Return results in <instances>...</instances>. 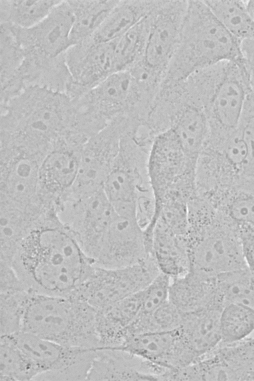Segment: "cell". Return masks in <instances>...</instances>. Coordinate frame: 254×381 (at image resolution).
<instances>
[{
	"label": "cell",
	"instance_id": "cell-1",
	"mask_svg": "<svg viewBox=\"0 0 254 381\" xmlns=\"http://www.w3.org/2000/svg\"><path fill=\"white\" fill-rule=\"evenodd\" d=\"M11 265L30 293L69 297L94 264L55 211L41 218L22 241Z\"/></svg>",
	"mask_w": 254,
	"mask_h": 381
},
{
	"label": "cell",
	"instance_id": "cell-2",
	"mask_svg": "<svg viewBox=\"0 0 254 381\" xmlns=\"http://www.w3.org/2000/svg\"><path fill=\"white\" fill-rule=\"evenodd\" d=\"M1 135L9 144L42 157L71 128V99L64 92L31 86L1 105Z\"/></svg>",
	"mask_w": 254,
	"mask_h": 381
},
{
	"label": "cell",
	"instance_id": "cell-3",
	"mask_svg": "<svg viewBox=\"0 0 254 381\" xmlns=\"http://www.w3.org/2000/svg\"><path fill=\"white\" fill-rule=\"evenodd\" d=\"M243 60L241 43L216 18L204 0H188L180 43L162 84L184 81L225 62Z\"/></svg>",
	"mask_w": 254,
	"mask_h": 381
},
{
	"label": "cell",
	"instance_id": "cell-4",
	"mask_svg": "<svg viewBox=\"0 0 254 381\" xmlns=\"http://www.w3.org/2000/svg\"><path fill=\"white\" fill-rule=\"evenodd\" d=\"M188 221L189 271L212 278L247 268L235 225L209 202L191 200Z\"/></svg>",
	"mask_w": 254,
	"mask_h": 381
},
{
	"label": "cell",
	"instance_id": "cell-5",
	"mask_svg": "<svg viewBox=\"0 0 254 381\" xmlns=\"http://www.w3.org/2000/svg\"><path fill=\"white\" fill-rule=\"evenodd\" d=\"M21 331L67 346H99L95 311L86 301L74 296L29 292Z\"/></svg>",
	"mask_w": 254,
	"mask_h": 381
},
{
	"label": "cell",
	"instance_id": "cell-6",
	"mask_svg": "<svg viewBox=\"0 0 254 381\" xmlns=\"http://www.w3.org/2000/svg\"><path fill=\"white\" fill-rule=\"evenodd\" d=\"M208 119V139H224L238 127L245 102L252 91L244 60L225 62L193 75Z\"/></svg>",
	"mask_w": 254,
	"mask_h": 381
},
{
	"label": "cell",
	"instance_id": "cell-7",
	"mask_svg": "<svg viewBox=\"0 0 254 381\" xmlns=\"http://www.w3.org/2000/svg\"><path fill=\"white\" fill-rule=\"evenodd\" d=\"M12 335L33 367L34 381L87 380L95 348L67 346L26 332Z\"/></svg>",
	"mask_w": 254,
	"mask_h": 381
},
{
	"label": "cell",
	"instance_id": "cell-8",
	"mask_svg": "<svg viewBox=\"0 0 254 381\" xmlns=\"http://www.w3.org/2000/svg\"><path fill=\"white\" fill-rule=\"evenodd\" d=\"M160 273L151 255L122 268L94 265L73 296L86 301L95 312H99L143 289Z\"/></svg>",
	"mask_w": 254,
	"mask_h": 381
},
{
	"label": "cell",
	"instance_id": "cell-9",
	"mask_svg": "<svg viewBox=\"0 0 254 381\" xmlns=\"http://www.w3.org/2000/svg\"><path fill=\"white\" fill-rule=\"evenodd\" d=\"M0 205L39 218L48 211L39 195L43 158L19 148L1 147Z\"/></svg>",
	"mask_w": 254,
	"mask_h": 381
},
{
	"label": "cell",
	"instance_id": "cell-10",
	"mask_svg": "<svg viewBox=\"0 0 254 381\" xmlns=\"http://www.w3.org/2000/svg\"><path fill=\"white\" fill-rule=\"evenodd\" d=\"M197 162L185 152L171 129L155 136L147 163L155 202L168 192L195 189Z\"/></svg>",
	"mask_w": 254,
	"mask_h": 381
},
{
	"label": "cell",
	"instance_id": "cell-11",
	"mask_svg": "<svg viewBox=\"0 0 254 381\" xmlns=\"http://www.w3.org/2000/svg\"><path fill=\"white\" fill-rule=\"evenodd\" d=\"M117 215L103 188L67 196L58 212L61 221L93 262L106 231Z\"/></svg>",
	"mask_w": 254,
	"mask_h": 381
},
{
	"label": "cell",
	"instance_id": "cell-12",
	"mask_svg": "<svg viewBox=\"0 0 254 381\" xmlns=\"http://www.w3.org/2000/svg\"><path fill=\"white\" fill-rule=\"evenodd\" d=\"M148 154L136 143L125 141L103 184L104 192L117 214L135 218L140 194L152 191L147 170Z\"/></svg>",
	"mask_w": 254,
	"mask_h": 381
},
{
	"label": "cell",
	"instance_id": "cell-13",
	"mask_svg": "<svg viewBox=\"0 0 254 381\" xmlns=\"http://www.w3.org/2000/svg\"><path fill=\"white\" fill-rule=\"evenodd\" d=\"M246 158V145L239 130L222 141L206 143L197 162V193L207 198L235 188L242 176Z\"/></svg>",
	"mask_w": 254,
	"mask_h": 381
},
{
	"label": "cell",
	"instance_id": "cell-14",
	"mask_svg": "<svg viewBox=\"0 0 254 381\" xmlns=\"http://www.w3.org/2000/svg\"><path fill=\"white\" fill-rule=\"evenodd\" d=\"M188 4V0H159L150 14L147 40L139 63L164 80L180 43Z\"/></svg>",
	"mask_w": 254,
	"mask_h": 381
},
{
	"label": "cell",
	"instance_id": "cell-15",
	"mask_svg": "<svg viewBox=\"0 0 254 381\" xmlns=\"http://www.w3.org/2000/svg\"><path fill=\"white\" fill-rule=\"evenodd\" d=\"M130 127L129 119L118 117L84 143L78 175L71 189L73 193L79 195L103 188L119 151L122 137Z\"/></svg>",
	"mask_w": 254,
	"mask_h": 381
},
{
	"label": "cell",
	"instance_id": "cell-16",
	"mask_svg": "<svg viewBox=\"0 0 254 381\" xmlns=\"http://www.w3.org/2000/svg\"><path fill=\"white\" fill-rule=\"evenodd\" d=\"M72 83L67 91L72 100L80 98L117 72L115 41L97 42L92 38L72 46L64 55Z\"/></svg>",
	"mask_w": 254,
	"mask_h": 381
},
{
	"label": "cell",
	"instance_id": "cell-17",
	"mask_svg": "<svg viewBox=\"0 0 254 381\" xmlns=\"http://www.w3.org/2000/svg\"><path fill=\"white\" fill-rule=\"evenodd\" d=\"M74 22L69 0H61L41 22L29 29L12 26L21 47L25 51L49 58L65 54L72 46Z\"/></svg>",
	"mask_w": 254,
	"mask_h": 381
},
{
	"label": "cell",
	"instance_id": "cell-18",
	"mask_svg": "<svg viewBox=\"0 0 254 381\" xmlns=\"http://www.w3.org/2000/svg\"><path fill=\"white\" fill-rule=\"evenodd\" d=\"M82 146L62 138L43 159L39 173V195L47 208L58 211L62 199L73 186Z\"/></svg>",
	"mask_w": 254,
	"mask_h": 381
},
{
	"label": "cell",
	"instance_id": "cell-19",
	"mask_svg": "<svg viewBox=\"0 0 254 381\" xmlns=\"http://www.w3.org/2000/svg\"><path fill=\"white\" fill-rule=\"evenodd\" d=\"M150 255L144 231L136 220L118 215L102 239L94 264L107 268H122Z\"/></svg>",
	"mask_w": 254,
	"mask_h": 381
},
{
	"label": "cell",
	"instance_id": "cell-20",
	"mask_svg": "<svg viewBox=\"0 0 254 381\" xmlns=\"http://www.w3.org/2000/svg\"><path fill=\"white\" fill-rule=\"evenodd\" d=\"M106 348L128 353L166 373L180 369L185 363V349L178 328L129 335L120 345Z\"/></svg>",
	"mask_w": 254,
	"mask_h": 381
},
{
	"label": "cell",
	"instance_id": "cell-21",
	"mask_svg": "<svg viewBox=\"0 0 254 381\" xmlns=\"http://www.w3.org/2000/svg\"><path fill=\"white\" fill-rule=\"evenodd\" d=\"M155 367L126 352L98 347L86 380L158 381Z\"/></svg>",
	"mask_w": 254,
	"mask_h": 381
},
{
	"label": "cell",
	"instance_id": "cell-22",
	"mask_svg": "<svg viewBox=\"0 0 254 381\" xmlns=\"http://www.w3.org/2000/svg\"><path fill=\"white\" fill-rule=\"evenodd\" d=\"M171 129L185 152L198 159L207 140L209 126L203 107L187 97L174 111Z\"/></svg>",
	"mask_w": 254,
	"mask_h": 381
},
{
	"label": "cell",
	"instance_id": "cell-23",
	"mask_svg": "<svg viewBox=\"0 0 254 381\" xmlns=\"http://www.w3.org/2000/svg\"><path fill=\"white\" fill-rule=\"evenodd\" d=\"M220 312L211 306L183 314L179 331L197 361L210 353L222 341Z\"/></svg>",
	"mask_w": 254,
	"mask_h": 381
},
{
	"label": "cell",
	"instance_id": "cell-24",
	"mask_svg": "<svg viewBox=\"0 0 254 381\" xmlns=\"http://www.w3.org/2000/svg\"><path fill=\"white\" fill-rule=\"evenodd\" d=\"M151 253L160 273L171 279L189 271L187 236L175 233L158 221L153 229Z\"/></svg>",
	"mask_w": 254,
	"mask_h": 381
},
{
	"label": "cell",
	"instance_id": "cell-25",
	"mask_svg": "<svg viewBox=\"0 0 254 381\" xmlns=\"http://www.w3.org/2000/svg\"><path fill=\"white\" fill-rule=\"evenodd\" d=\"M159 0H118L91 37L97 42L117 41L147 16Z\"/></svg>",
	"mask_w": 254,
	"mask_h": 381
},
{
	"label": "cell",
	"instance_id": "cell-26",
	"mask_svg": "<svg viewBox=\"0 0 254 381\" xmlns=\"http://www.w3.org/2000/svg\"><path fill=\"white\" fill-rule=\"evenodd\" d=\"M213 297L211 278H204L190 271L171 278L169 300L183 314L210 306Z\"/></svg>",
	"mask_w": 254,
	"mask_h": 381
},
{
	"label": "cell",
	"instance_id": "cell-27",
	"mask_svg": "<svg viewBox=\"0 0 254 381\" xmlns=\"http://www.w3.org/2000/svg\"><path fill=\"white\" fill-rule=\"evenodd\" d=\"M39 220L18 209L0 206V261L11 264L21 243Z\"/></svg>",
	"mask_w": 254,
	"mask_h": 381
},
{
	"label": "cell",
	"instance_id": "cell-28",
	"mask_svg": "<svg viewBox=\"0 0 254 381\" xmlns=\"http://www.w3.org/2000/svg\"><path fill=\"white\" fill-rule=\"evenodd\" d=\"M118 0H69L74 22L72 46L93 36Z\"/></svg>",
	"mask_w": 254,
	"mask_h": 381
},
{
	"label": "cell",
	"instance_id": "cell-29",
	"mask_svg": "<svg viewBox=\"0 0 254 381\" xmlns=\"http://www.w3.org/2000/svg\"><path fill=\"white\" fill-rule=\"evenodd\" d=\"M227 31L242 43L254 39V21L246 0H204Z\"/></svg>",
	"mask_w": 254,
	"mask_h": 381
},
{
	"label": "cell",
	"instance_id": "cell-30",
	"mask_svg": "<svg viewBox=\"0 0 254 381\" xmlns=\"http://www.w3.org/2000/svg\"><path fill=\"white\" fill-rule=\"evenodd\" d=\"M61 0H0V23L21 29L44 20Z\"/></svg>",
	"mask_w": 254,
	"mask_h": 381
},
{
	"label": "cell",
	"instance_id": "cell-31",
	"mask_svg": "<svg viewBox=\"0 0 254 381\" xmlns=\"http://www.w3.org/2000/svg\"><path fill=\"white\" fill-rule=\"evenodd\" d=\"M150 13L115 41L117 72L128 71L142 61L149 33Z\"/></svg>",
	"mask_w": 254,
	"mask_h": 381
},
{
	"label": "cell",
	"instance_id": "cell-32",
	"mask_svg": "<svg viewBox=\"0 0 254 381\" xmlns=\"http://www.w3.org/2000/svg\"><path fill=\"white\" fill-rule=\"evenodd\" d=\"M235 226H254V193L230 189L208 201Z\"/></svg>",
	"mask_w": 254,
	"mask_h": 381
},
{
	"label": "cell",
	"instance_id": "cell-33",
	"mask_svg": "<svg viewBox=\"0 0 254 381\" xmlns=\"http://www.w3.org/2000/svg\"><path fill=\"white\" fill-rule=\"evenodd\" d=\"M214 294L226 303L242 304L254 309V274L247 268L221 274L213 279Z\"/></svg>",
	"mask_w": 254,
	"mask_h": 381
},
{
	"label": "cell",
	"instance_id": "cell-34",
	"mask_svg": "<svg viewBox=\"0 0 254 381\" xmlns=\"http://www.w3.org/2000/svg\"><path fill=\"white\" fill-rule=\"evenodd\" d=\"M0 381L34 380L36 373L12 335L0 336Z\"/></svg>",
	"mask_w": 254,
	"mask_h": 381
},
{
	"label": "cell",
	"instance_id": "cell-35",
	"mask_svg": "<svg viewBox=\"0 0 254 381\" xmlns=\"http://www.w3.org/2000/svg\"><path fill=\"white\" fill-rule=\"evenodd\" d=\"M222 341H240L254 331V309L237 303H226L221 311Z\"/></svg>",
	"mask_w": 254,
	"mask_h": 381
},
{
	"label": "cell",
	"instance_id": "cell-36",
	"mask_svg": "<svg viewBox=\"0 0 254 381\" xmlns=\"http://www.w3.org/2000/svg\"><path fill=\"white\" fill-rule=\"evenodd\" d=\"M183 314L169 301L146 317H138L128 329L129 335L178 328Z\"/></svg>",
	"mask_w": 254,
	"mask_h": 381
},
{
	"label": "cell",
	"instance_id": "cell-37",
	"mask_svg": "<svg viewBox=\"0 0 254 381\" xmlns=\"http://www.w3.org/2000/svg\"><path fill=\"white\" fill-rule=\"evenodd\" d=\"M247 148V158L237 187L254 190V93L247 98L239 126Z\"/></svg>",
	"mask_w": 254,
	"mask_h": 381
},
{
	"label": "cell",
	"instance_id": "cell-38",
	"mask_svg": "<svg viewBox=\"0 0 254 381\" xmlns=\"http://www.w3.org/2000/svg\"><path fill=\"white\" fill-rule=\"evenodd\" d=\"M29 294L26 290L0 293L1 335H14L21 332Z\"/></svg>",
	"mask_w": 254,
	"mask_h": 381
},
{
	"label": "cell",
	"instance_id": "cell-39",
	"mask_svg": "<svg viewBox=\"0 0 254 381\" xmlns=\"http://www.w3.org/2000/svg\"><path fill=\"white\" fill-rule=\"evenodd\" d=\"M171 278L160 273L141 290L142 303L138 317L152 314L169 300Z\"/></svg>",
	"mask_w": 254,
	"mask_h": 381
},
{
	"label": "cell",
	"instance_id": "cell-40",
	"mask_svg": "<svg viewBox=\"0 0 254 381\" xmlns=\"http://www.w3.org/2000/svg\"><path fill=\"white\" fill-rule=\"evenodd\" d=\"M236 228L247 268L254 274V226H243Z\"/></svg>",
	"mask_w": 254,
	"mask_h": 381
},
{
	"label": "cell",
	"instance_id": "cell-41",
	"mask_svg": "<svg viewBox=\"0 0 254 381\" xmlns=\"http://www.w3.org/2000/svg\"><path fill=\"white\" fill-rule=\"evenodd\" d=\"M0 293L26 290L11 264L0 261Z\"/></svg>",
	"mask_w": 254,
	"mask_h": 381
},
{
	"label": "cell",
	"instance_id": "cell-42",
	"mask_svg": "<svg viewBox=\"0 0 254 381\" xmlns=\"http://www.w3.org/2000/svg\"><path fill=\"white\" fill-rule=\"evenodd\" d=\"M241 49L245 64L249 74L251 90L254 93V39L243 42L241 44Z\"/></svg>",
	"mask_w": 254,
	"mask_h": 381
},
{
	"label": "cell",
	"instance_id": "cell-43",
	"mask_svg": "<svg viewBox=\"0 0 254 381\" xmlns=\"http://www.w3.org/2000/svg\"><path fill=\"white\" fill-rule=\"evenodd\" d=\"M248 11L254 21V0H246Z\"/></svg>",
	"mask_w": 254,
	"mask_h": 381
}]
</instances>
